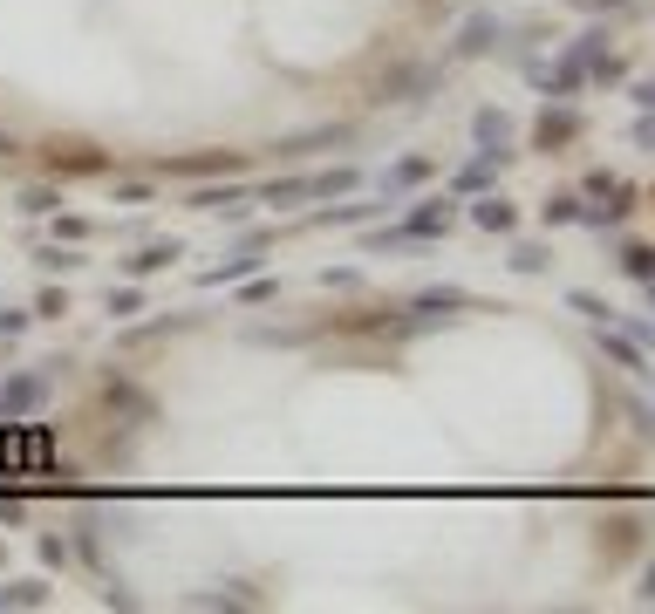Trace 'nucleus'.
Returning a JSON list of instances; mask_svg holds the SVG:
<instances>
[{
	"instance_id": "obj_4",
	"label": "nucleus",
	"mask_w": 655,
	"mask_h": 614,
	"mask_svg": "<svg viewBox=\"0 0 655 614\" xmlns=\"http://www.w3.org/2000/svg\"><path fill=\"white\" fill-rule=\"evenodd\" d=\"M533 82H540L546 96H560V103H567V96H574L580 82H587V69H580L574 55H560V62H553V69H540V62H533Z\"/></svg>"
},
{
	"instance_id": "obj_5",
	"label": "nucleus",
	"mask_w": 655,
	"mask_h": 614,
	"mask_svg": "<svg viewBox=\"0 0 655 614\" xmlns=\"http://www.w3.org/2000/svg\"><path fill=\"white\" fill-rule=\"evenodd\" d=\"M192 212H219V219H246V192H232V185H198L192 192Z\"/></svg>"
},
{
	"instance_id": "obj_23",
	"label": "nucleus",
	"mask_w": 655,
	"mask_h": 614,
	"mask_svg": "<svg viewBox=\"0 0 655 614\" xmlns=\"http://www.w3.org/2000/svg\"><path fill=\"white\" fill-rule=\"evenodd\" d=\"M35 267H41V273H76V267H82V253H69V246H41Z\"/></svg>"
},
{
	"instance_id": "obj_31",
	"label": "nucleus",
	"mask_w": 655,
	"mask_h": 614,
	"mask_svg": "<svg viewBox=\"0 0 655 614\" xmlns=\"http://www.w3.org/2000/svg\"><path fill=\"white\" fill-rule=\"evenodd\" d=\"M35 314H48V321H55V314H69V294H55V287H48V294H41V307Z\"/></svg>"
},
{
	"instance_id": "obj_32",
	"label": "nucleus",
	"mask_w": 655,
	"mask_h": 614,
	"mask_svg": "<svg viewBox=\"0 0 655 614\" xmlns=\"http://www.w3.org/2000/svg\"><path fill=\"white\" fill-rule=\"evenodd\" d=\"M21 328H28V314L21 307H0V335H21Z\"/></svg>"
},
{
	"instance_id": "obj_1",
	"label": "nucleus",
	"mask_w": 655,
	"mask_h": 614,
	"mask_svg": "<svg viewBox=\"0 0 655 614\" xmlns=\"http://www.w3.org/2000/svg\"><path fill=\"white\" fill-rule=\"evenodd\" d=\"M48 389H55V376H7V383H0V417L21 423L28 410L48 403Z\"/></svg>"
},
{
	"instance_id": "obj_9",
	"label": "nucleus",
	"mask_w": 655,
	"mask_h": 614,
	"mask_svg": "<svg viewBox=\"0 0 655 614\" xmlns=\"http://www.w3.org/2000/svg\"><path fill=\"white\" fill-rule=\"evenodd\" d=\"M246 164V151H198V157H178L171 171L178 178H212V171H239Z\"/></svg>"
},
{
	"instance_id": "obj_10",
	"label": "nucleus",
	"mask_w": 655,
	"mask_h": 614,
	"mask_svg": "<svg viewBox=\"0 0 655 614\" xmlns=\"http://www.w3.org/2000/svg\"><path fill=\"white\" fill-rule=\"evenodd\" d=\"M505 164H512V151H478V164H464V171H458V192H485Z\"/></svg>"
},
{
	"instance_id": "obj_27",
	"label": "nucleus",
	"mask_w": 655,
	"mask_h": 614,
	"mask_svg": "<svg viewBox=\"0 0 655 614\" xmlns=\"http://www.w3.org/2000/svg\"><path fill=\"white\" fill-rule=\"evenodd\" d=\"M512 267H519V273H546V246H533V239L512 246Z\"/></svg>"
},
{
	"instance_id": "obj_30",
	"label": "nucleus",
	"mask_w": 655,
	"mask_h": 614,
	"mask_svg": "<svg viewBox=\"0 0 655 614\" xmlns=\"http://www.w3.org/2000/svg\"><path fill=\"white\" fill-rule=\"evenodd\" d=\"M587 14H642V0H574Z\"/></svg>"
},
{
	"instance_id": "obj_26",
	"label": "nucleus",
	"mask_w": 655,
	"mask_h": 614,
	"mask_svg": "<svg viewBox=\"0 0 655 614\" xmlns=\"http://www.w3.org/2000/svg\"><path fill=\"white\" fill-rule=\"evenodd\" d=\"M335 192H355V171H321L314 178V198H335Z\"/></svg>"
},
{
	"instance_id": "obj_8",
	"label": "nucleus",
	"mask_w": 655,
	"mask_h": 614,
	"mask_svg": "<svg viewBox=\"0 0 655 614\" xmlns=\"http://www.w3.org/2000/svg\"><path fill=\"white\" fill-rule=\"evenodd\" d=\"M574 130H580L574 110H546L540 123H533V144H540V151H560V144H574Z\"/></svg>"
},
{
	"instance_id": "obj_15",
	"label": "nucleus",
	"mask_w": 655,
	"mask_h": 614,
	"mask_svg": "<svg viewBox=\"0 0 655 614\" xmlns=\"http://www.w3.org/2000/svg\"><path fill=\"white\" fill-rule=\"evenodd\" d=\"M48 464H55V444H48L41 423H28V430H21V471H48Z\"/></svg>"
},
{
	"instance_id": "obj_11",
	"label": "nucleus",
	"mask_w": 655,
	"mask_h": 614,
	"mask_svg": "<svg viewBox=\"0 0 655 614\" xmlns=\"http://www.w3.org/2000/svg\"><path fill=\"white\" fill-rule=\"evenodd\" d=\"M471 226H485V232H512V226H519V212H512V198L485 192L478 205H471Z\"/></svg>"
},
{
	"instance_id": "obj_12",
	"label": "nucleus",
	"mask_w": 655,
	"mask_h": 614,
	"mask_svg": "<svg viewBox=\"0 0 655 614\" xmlns=\"http://www.w3.org/2000/svg\"><path fill=\"white\" fill-rule=\"evenodd\" d=\"M471 137H478V151H505L512 116H505V110H478V116H471Z\"/></svg>"
},
{
	"instance_id": "obj_3",
	"label": "nucleus",
	"mask_w": 655,
	"mask_h": 614,
	"mask_svg": "<svg viewBox=\"0 0 655 614\" xmlns=\"http://www.w3.org/2000/svg\"><path fill=\"white\" fill-rule=\"evenodd\" d=\"M403 232H410L417 246H424V239H444V232H451V198H424V205L403 219Z\"/></svg>"
},
{
	"instance_id": "obj_2",
	"label": "nucleus",
	"mask_w": 655,
	"mask_h": 614,
	"mask_svg": "<svg viewBox=\"0 0 655 614\" xmlns=\"http://www.w3.org/2000/svg\"><path fill=\"white\" fill-rule=\"evenodd\" d=\"M273 246V232H246V239H239V253H232L226 267H212L205 273V287H226V280H246V273L260 267V253H267Z\"/></svg>"
},
{
	"instance_id": "obj_19",
	"label": "nucleus",
	"mask_w": 655,
	"mask_h": 614,
	"mask_svg": "<svg viewBox=\"0 0 655 614\" xmlns=\"http://www.w3.org/2000/svg\"><path fill=\"white\" fill-rule=\"evenodd\" d=\"M260 198H267V205H301V198H314V178H273Z\"/></svg>"
},
{
	"instance_id": "obj_14",
	"label": "nucleus",
	"mask_w": 655,
	"mask_h": 614,
	"mask_svg": "<svg viewBox=\"0 0 655 614\" xmlns=\"http://www.w3.org/2000/svg\"><path fill=\"white\" fill-rule=\"evenodd\" d=\"M424 178H430V157H403V164H389V171H383V198L410 192V185H424Z\"/></svg>"
},
{
	"instance_id": "obj_16",
	"label": "nucleus",
	"mask_w": 655,
	"mask_h": 614,
	"mask_svg": "<svg viewBox=\"0 0 655 614\" xmlns=\"http://www.w3.org/2000/svg\"><path fill=\"white\" fill-rule=\"evenodd\" d=\"M389 198H369V205H328V212H314V226H362V219H376Z\"/></svg>"
},
{
	"instance_id": "obj_21",
	"label": "nucleus",
	"mask_w": 655,
	"mask_h": 614,
	"mask_svg": "<svg viewBox=\"0 0 655 614\" xmlns=\"http://www.w3.org/2000/svg\"><path fill=\"white\" fill-rule=\"evenodd\" d=\"M21 212H28V219H41V212H62V192H55V185H28V192H21Z\"/></svg>"
},
{
	"instance_id": "obj_7",
	"label": "nucleus",
	"mask_w": 655,
	"mask_h": 614,
	"mask_svg": "<svg viewBox=\"0 0 655 614\" xmlns=\"http://www.w3.org/2000/svg\"><path fill=\"white\" fill-rule=\"evenodd\" d=\"M492 41H499V21H492V14H471V21L458 28V41H451V55H458V62H471V55H485Z\"/></svg>"
},
{
	"instance_id": "obj_13",
	"label": "nucleus",
	"mask_w": 655,
	"mask_h": 614,
	"mask_svg": "<svg viewBox=\"0 0 655 614\" xmlns=\"http://www.w3.org/2000/svg\"><path fill=\"white\" fill-rule=\"evenodd\" d=\"M178 253H185L178 239H157V246H144V253H137V260H123V273H130V280H144V273H164L171 260H178Z\"/></svg>"
},
{
	"instance_id": "obj_6",
	"label": "nucleus",
	"mask_w": 655,
	"mask_h": 614,
	"mask_svg": "<svg viewBox=\"0 0 655 614\" xmlns=\"http://www.w3.org/2000/svg\"><path fill=\"white\" fill-rule=\"evenodd\" d=\"M601 355H608V362H621V369H635V376L649 369V348L635 342V335H615V321H601Z\"/></svg>"
},
{
	"instance_id": "obj_20",
	"label": "nucleus",
	"mask_w": 655,
	"mask_h": 614,
	"mask_svg": "<svg viewBox=\"0 0 655 614\" xmlns=\"http://www.w3.org/2000/svg\"><path fill=\"white\" fill-rule=\"evenodd\" d=\"M82 171H103V151H55V178H82Z\"/></svg>"
},
{
	"instance_id": "obj_29",
	"label": "nucleus",
	"mask_w": 655,
	"mask_h": 614,
	"mask_svg": "<svg viewBox=\"0 0 655 614\" xmlns=\"http://www.w3.org/2000/svg\"><path fill=\"white\" fill-rule=\"evenodd\" d=\"M110 314H144V294L137 287H110Z\"/></svg>"
},
{
	"instance_id": "obj_18",
	"label": "nucleus",
	"mask_w": 655,
	"mask_h": 614,
	"mask_svg": "<svg viewBox=\"0 0 655 614\" xmlns=\"http://www.w3.org/2000/svg\"><path fill=\"white\" fill-rule=\"evenodd\" d=\"M110 403H123V410H130L137 423H151V417H157V403H151V396H144L137 383H123V376H110Z\"/></svg>"
},
{
	"instance_id": "obj_33",
	"label": "nucleus",
	"mask_w": 655,
	"mask_h": 614,
	"mask_svg": "<svg viewBox=\"0 0 655 614\" xmlns=\"http://www.w3.org/2000/svg\"><path fill=\"white\" fill-rule=\"evenodd\" d=\"M0 157H14V137H7V130H0Z\"/></svg>"
},
{
	"instance_id": "obj_22",
	"label": "nucleus",
	"mask_w": 655,
	"mask_h": 614,
	"mask_svg": "<svg viewBox=\"0 0 655 614\" xmlns=\"http://www.w3.org/2000/svg\"><path fill=\"white\" fill-rule=\"evenodd\" d=\"M621 273H628V280H649V273H655V253L642 246V239H635V246H621Z\"/></svg>"
},
{
	"instance_id": "obj_28",
	"label": "nucleus",
	"mask_w": 655,
	"mask_h": 614,
	"mask_svg": "<svg viewBox=\"0 0 655 614\" xmlns=\"http://www.w3.org/2000/svg\"><path fill=\"white\" fill-rule=\"evenodd\" d=\"M567 301H574L580 314H594V321H615V307L601 301V294H580V287H574V294H567Z\"/></svg>"
},
{
	"instance_id": "obj_17",
	"label": "nucleus",
	"mask_w": 655,
	"mask_h": 614,
	"mask_svg": "<svg viewBox=\"0 0 655 614\" xmlns=\"http://www.w3.org/2000/svg\"><path fill=\"white\" fill-rule=\"evenodd\" d=\"M0 608H48V580H7Z\"/></svg>"
},
{
	"instance_id": "obj_25",
	"label": "nucleus",
	"mask_w": 655,
	"mask_h": 614,
	"mask_svg": "<svg viewBox=\"0 0 655 614\" xmlns=\"http://www.w3.org/2000/svg\"><path fill=\"white\" fill-rule=\"evenodd\" d=\"M540 212H546V226H574V219H580V198H546Z\"/></svg>"
},
{
	"instance_id": "obj_24",
	"label": "nucleus",
	"mask_w": 655,
	"mask_h": 614,
	"mask_svg": "<svg viewBox=\"0 0 655 614\" xmlns=\"http://www.w3.org/2000/svg\"><path fill=\"white\" fill-rule=\"evenodd\" d=\"M198 608H260V594H246V587H226V594H198Z\"/></svg>"
}]
</instances>
